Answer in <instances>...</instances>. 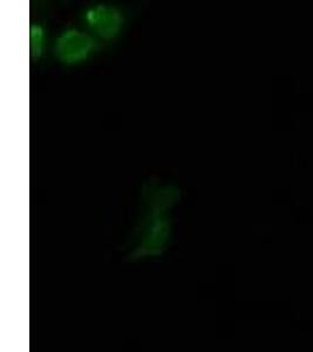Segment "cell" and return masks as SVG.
Instances as JSON below:
<instances>
[{
	"mask_svg": "<svg viewBox=\"0 0 313 352\" xmlns=\"http://www.w3.org/2000/svg\"><path fill=\"white\" fill-rule=\"evenodd\" d=\"M176 186L150 180L142 190L140 219L134 229L128 257L132 261L162 256L173 236L172 212L180 201Z\"/></svg>",
	"mask_w": 313,
	"mask_h": 352,
	"instance_id": "1",
	"label": "cell"
},
{
	"mask_svg": "<svg viewBox=\"0 0 313 352\" xmlns=\"http://www.w3.org/2000/svg\"><path fill=\"white\" fill-rule=\"evenodd\" d=\"M97 39L92 33L79 28H67L58 36L53 47V54L56 60L66 66H76L97 52Z\"/></svg>",
	"mask_w": 313,
	"mask_h": 352,
	"instance_id": "2",
	"label": "cell"
},
{
	"mask_svg": "<svg viewBox=\"0 0 313 352\" xmlns=\"http://www.w3.org/2000/svg\"><path fill=\"white\" fill-rule=\"evenodd\" d=\"M46 47V31L43 25L36 23L30 28V51L33 59H40Z\"/></svg>",
	"mask_w": 313,
	"mask_h": 352,
	"instance_id": "4",
	"label": "cell"
},
{
	"mask_svg": "<svg viewBox=\"0 0 313 352\" xmlns=\"http://www.w3.org/2000/svg\"><path fill=\"white\" fill-rule=\"evenodd\" d=\"M82 19L95 38L111 41L120 36L125 26V14L114 5L95 4L84 10Z\"/></svg>",
	"mask_w": 313,
	"mask_h": 352,
	"instance_id": "3",
	"label": "cell"
}]
</instances>
